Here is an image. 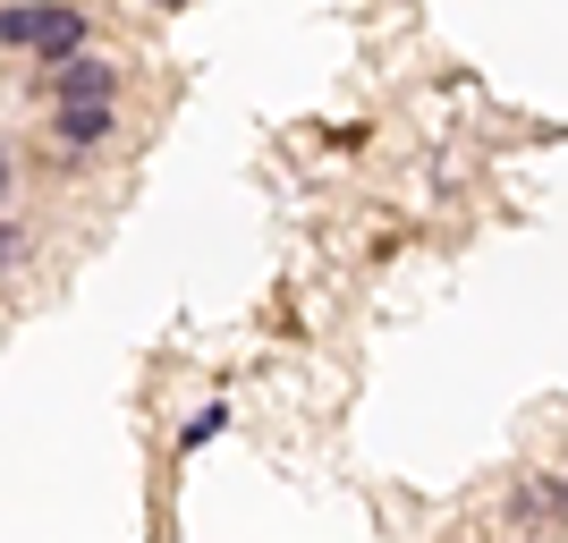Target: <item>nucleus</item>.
Returning <instances> with one entry per match:
<instances>
[{"mask_svg": "<svg viewBox=\"0 0 568 543\" xmlns=\"http://www.w3.org/2000/svg\"><path fill=\"white\" fill-rule=\"evenodd\" d=\"M9 179H18V170H9V153H0V195H9Z\"/></svg>", "mask_w": 568, "mask_h": 543, "instance_id": "obj_8", "label": "nucleus"}, {"mask_svg": "<svg viewBox=\"0 0 568 543\" xmlns=\"http://www.w3.org/2000/svg\"><path fill=\"white\" fill-rule=\"evenodd\" d=\"M518 519H544V535L560 526V475H535V484H518V501H509Z\"/></svg>", "mask_w": 568, "mask_h": 543, "instance_id": "obj_4", "label": "nucleus"}, {"mask_svg": "<svg viewBox=\"0 0 568 543\" xmlns=\"http://www.w3.org/2000/svg\"><path fill=\"white\" fill-rule=\"evenodd\" d=\"M18 255H26V230H18V221H0V272H9Z\"/></svg>", "mask_w": 568, "mask_h": 543, "instance_id": "obj_7", "label": "nucleus"}, {"mask_svg": "<svg viewBox=\"0 0 568 543\" xmlns=\"http://www.w3.org/2000/svg\"><path fill=\"white\" fill-rule=\"evenodd\" d=\"M119 137V102H51V144L69 153H94V144Z\"/></svg>", "mask_w": 568, "mask_h": 543, "instance_id": "obj_2", "label": "nucleus"}, {"mask_svg": "<svg viewBox=\"0 0 568 543\" xmlns=\"http://www.w3.org/2000/svg\"><path fill=\"white\" fill-rule=\"evenodd\" d=\"M85 34H94V26H85V9H69V0H43V26H34V51H26V60L60 69L69 51H85Z\"/></svg>", "mask_w": 568, "mask_h": 543, "instance_id": "obj_3", "label": "nucleus"}, {"mask_svg": "<svg viewBox=\"0 0 568 543\" xmlns=\"http://www.w3.org/2000/svg\"><path fill=\"white\" fill-rule=\"evenodd\" d=\"M51 102H119V60H102V51H69V60L51 69Z\"/></svg>", "mask_w": 568, "mask_h": 543, "instance_id": "obj_1", "label": "nucleus"}, {"mask_svg": "<svg viewBox=\"0 0 568 543\" xmlns=\"http://www.w3.org/2000/svg\"><path fill=\"white\" fill-rule=\"evenodd\" d=\"M221 433H230V408H204V416H187V425H179V459H195V450H204V442H221Z\"/></svg>", "mask_w": 568, "mask_h": 543, "instance_id": "obj_6", "label": "nucleus"}, {"mask_svg": "<svg viewBox=\"0 0 568 543\" xmlns=\"http://www.w3.org/2000/svg\"><path fill=\"white\" fill-rule=\"evenodd\" d=\"M34 26H43V0H9L0 9V51H34Z\"/></svg>", "mask_w": 568, "mask_h": 543, "instance_id": "obj_5", "label": "nucleus"}]
</instances>
